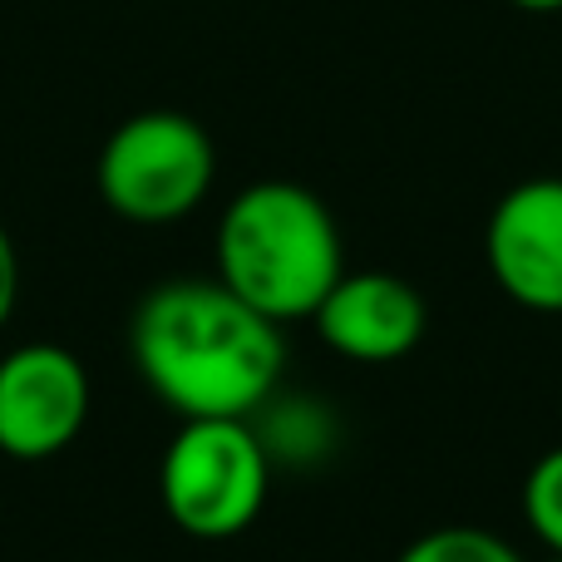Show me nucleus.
Instances as JSON below:
<instances>
[{"label": "nucleus", "instance_id": "obj_1", "mask_svg": "<svg viewBox=\"0 0 562 562\" xmlns=\"http://www.w3.org/2000/svg\"><path fill=\"white\" fill-rule=\"evenodd\" d=\"M128 350L144 385L183 419H247L286 370V336L217 277H178L134 306Z\"/></svg>", "mask_w": 562, "mask_h": 562}, {"label": "nucleus", "instance_id": "obj_2", "mask_svg": "<svg viewBox=\"0 0 562 562\" xmlns=\"http://www.w3.org/2000/svg\"><path fill=\"white\" fill-rule=\"evenodd\" d=\"M340 272V227L311 188L262 178L227 203L217 223V281L277 326L316 316Z\"/></svg>", "mask_w": 562, "mask_h": 562}, {"label": "nucleus", "instance_id": "obj_3", "mask_svg": "<svg viewBox=\"0 0 562 562\" xmlns=\"http://www.w3.org/2000/svg\"><path fill=\"white\" fill-rule=\"evenodd\" d=\"M272 488V459L247 419H183L158 464V498L178 533L227 543L257 524Z\"/></svg>", "mask_w": 562, "mask_h": 562}, {"label": "nucleus", "instance_id": "obj_4", "mask_svg": "<svg viewBox=\"0 0 562 562\" xmlns=\"http://www.w3.org/2000/svg\"><path fill=\"white\" fill-rule=\"evenodd\" d=\"M217 173L213 138L178 109H144L109 134L99 154V198L138 227L183 223Z\"/></svg>", "mask_w": 562, "mask_h": 562}, {"label": "nucleus", "instance_id": "obj_5", "mask_svg": "<svg viewBox=\"0 0 562 562\" xmlns=\"http://www.w3.org/2000/svg\"><path fill=\"white\" fill-rule=\"evenodd\" d=\"M89 419V370L75 350L30 340L0 360V454L20 464L65 454Z\"/></svg>", "mask_w": 562, "mask_h": 562}, {"label": "nucleus", "instance_id": "obj_6", "mask_svg": "<svg viewBox=\"0 0 562 562\" xmlns=\"http://www.w3.org/2000/svg\"><path fill=\"white\" fill-rule=\"evenodd\" d=\"M488 272L508 301L562 316V178H528L488 213Z\"/></svg>", "mask_w": 562, "mask_h": 562}, {"label": "nucleus", "instance_id": "obj_7", "mask_svg": "<svg viewBox=\"0 0 562 562\" xmlns=\"http://www.w3.org/2000/svg\"><path fill=\"white\" fill-rule=\"evenodd\" d=\"M311 321L336 356L390 366L425 340L429 311L425 296L395 272H340Z\"/></svg>", "mask_w": 562, "mask_h": 562}, {"label": "nucleus", "instance_id": "obj_8", "mask_svg": "<svg viewBox=\"0 0 562 562\" xmlns=\"http://www.w3.org/2000/svg\"><path fill=\"white\" fill-rule=\"evenodd\" d=\"M395 562H524V558H518V548L508 543V538H498L494 528L449 524V528L419 533Z\"/></svg>", "mask_w": 562, "mask_h": 562}, {"label": "nucleus", "instance_id": "obj_9", "mask_svg": "<svg viewBox=\"0 0 562 562\" xmlns=\"http://www.w3.org/2000/svg\"><path fill=\"white\" fill-rule=\"evenodd\" d=\"M524 514H528V528L548 543V553L562 558V445L548 449V454L528 469Z\"/></svg>", "mask_w": 562, "mask_h": 562}, {"label": "nucleus", "instance_id": "obj_10", "mask_svg": "<svg viewBox=\"0 0 562 562\" xmlns=\"http://www.w3.org/2000/svg\"><path fill=\"white\" fill-rule=\"evenodd\" d=\"M15 301H20V257H15L5 223H0V326L15 316Z\"/></svg>", "mask_w": 562, "mask_h": 562}, {"label": "nucleus", "instance_id": "obj_11", "mask_svg": "<svg viewBox=\"0 0 562 562\" xmlns=\"http://www.w3.org/2000/svg\"><path fill=\"white\" fill-rule=\"evenodd\" d=\"M508 5L533 10V15H553V10H562V0H508Z\"/></svg>", "mask_w": 562, "mask_h": 562}, {"label": "nucleus", "instance_id": "obj_12", "mask_svg": "<svg viewBox=\"0 0 562 562\" xmlns=\"http://www.w3.org/2000/svg\"><path fill=\"white\" fill-rule=\"evenodd\" d=\"M548 562H562V558H558V553H548Z\"/></svg>", "mask_w": 562, "mask_h": 562}]
</instances>
